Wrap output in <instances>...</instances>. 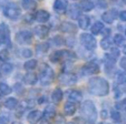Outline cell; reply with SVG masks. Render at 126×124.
<instances>
[{
    "label": "cell",
    "mask_w": 126,
    "mask_h": 124,
    "mask_svg": "<svg viewBox=\"0 0 126 124\" xmlns=\"http://www.w3.org/2000/svg\"><path fill=\"white\" fill-rule=\"evenodd\" d=\"M11 92H12V89L8 84H6L3 82L0 83V93L2 94V95H9Z\"/></svg>",
    "instance_id": "28"
},
{
    "label": "cell",
    "mask_w": 126,
    "mask_h": 124,
    "mask_svg": "<svg viewBox=\"0 0 126 124\" xmlns=\"http://www.w3.org/2000/svg\"><path fill=\"white\" fill-rule=\"evenodd\" d=\"M9 3V0H0V8H5Z\"/></svg>",
    "instance_id": "43"
},
{
    "label": "cell",
    "mask_w": 126,
    "mask_h": 124,
    "mask_svg": "<svg viewBox=\"0 0 126 124\" xmlns=\"http://www.w3.org/2000/svg\"><path fill=\"white\" fill-rule=\"evenodd\" d=\"M119 53H121V52H119V50L117 49V48H112L110 51L106 54V56L107 58H110V59H112V60H116V59L119 56Z\"/></svg>",
    "instance_id": "31"
},
{
    "label": "cell",
    "mask_w": 126,
    "mask_h": 124,
    "mask_svg": "<svg viewBox=\"0 0 126 124\" xmlns=\"http://www.w3.org/2000/svg\"><path fill=\"white\" fill-rule=\"evenodd\" d=\"M81 114H83V116L85 117L88 123H91V124L96 123L98 113H97L96 106L93 101L87 100L81 104Z\"/></svg>",
    "instance_id": "2"
},
{
    "label": "cell",
    "mask_w": 126,
    "mask_h": 124,
    "mask_svg": "<svg viewBox=\"0 0 126 124\" xmlns=\"http://www.w3.org/2000/svg\"><path fill=\"white\" fill-rule=\"evenodd\" d=\"M33 31H35V34L38 38L44 39V38H46L48 35V33H49V28H48L47 26H37L33 29Z\"/></svg>",
    "instance_id": "16"
},
{
    "label": "cell",
    "mask_w": 126,
    "mask_h": 124,
    "mask_svg": "<svg viewBox=\"0 0 126 124\" xmlns=\"http://www.w3.org/2000/svg\"><path fill=\"white\" fill-rule=\"evenodd\" d=\"M114 42H115V45H124V42H125V38H124V35L123 34H115V37H114Z\"/></svg>",
    "instance_id": "36"
},
{
    "label": "cell",
    "mask_w": 126,
    "mask_h": 124,
    "mask_svg": "<svg viewBox=\"0 0 126 124\" xmlns=\"http://www.w3.org/2000/svg\"><path fill=\"white\" fill-rule=\"evenodd\" d=\"M8 58H9V52H8L6 49L1 50V51H0V60L7 61Z\"/></svg>",
    "instance_id": "38"
},
{
    "label": "cell",
    "mask_w": 126,
    "mask_h": 124,
    "mask_svg": "<svg viewBox=\"0 0 126 124\" xmlns=\"http://www.w3.org/2000/svg\"><path fill=\"white\" fill-rule=\"evenodd\" d=\"M67 96H68V99L70 101H74V102H78V101H80L81 99V93L78 91V90H75V89H69L68 91L66 92Z\"/></svg>",
    "instance_id": "17"
},
{
    "label": "cell",
    "mask_w": 126,
    "mask_h": 124,
    "mask_svg": "<svg viewBox=\"0 0 126 124\" xmlns=\"http://www.w3.org/2000/svg\"><path fill=\"white\" fill-rule=\"evenodd\" d=\"M50 18V14L48 11L46 10H38V11L35 13V20L36 21L44 23V22H47Z\"/></svg>",
    "instance_id": "11"
},
{
    "label": "cell",
    "mask_w": 126,
    "mask_h": 124,
    "mask_svg": "<svg viewBox=\"0 0 126 124\" xmlns=\"http://www.w3.org/2000/svg\"><path fill=\"white\" fill-rule=\"evenodd\" d=\"M119 19L122 21H126V10H124V11H122L119 13Z\"/></svg>",
    "instance_id": "42"
},
{
    "label": "cell",
    "mask_w": 126,
    "mask_h": 124,
    "mask_svg": "<svg viewBox=\"0 0 126 124\" xmlns=\"http://www.w3.org/2000/svg\"><path fill=\"white\" fill-rule=\"evenodd\" d=\"M60 30L65 33H69V34H75L77 32V27L75 26L74 23L68 21H65L62 23V27H60Z\"/></svg>",
    "instance_id": "10"
},
{
    "label": "cell",
    "mask_w": 126,
    "mask_h": 124,
    "mask_svg": "<svg viewBox=\"0 0 126 124\" xmlns=\"http://www.w3.org/2000/svg\"><path fill=\"white\" fill-rule=\"evenodd\" d=\"M125 110H126V109H125Z\"/></svg>",
    "instance_id": "56"
},
{
    "label": "cell",
    "mask_w": 126,
    "mask_h": 124,
    "mask_svg": "<svg viewBox=\"0 0 126 124\" xmlns=\"http://www.w3.org/2000/svg\"><path fill=\"white\" fill-rule=\"evenodd\" d=\"M24 81H25V83H26V84L33 85V84H36V83H37L38 78H37V75H36L35 73L29 72V73H27V74L24 77Z\"/></svg>",
    "instance_id": "20"
},
{
    "label": "cell",
    "mask_w": 126,
    "mask_h": 124,
    "mask_svg": "<svg viewBox=\"0 0 126 124\" xmlns=\"http://www.w3.org/2000/svg\"><path fill=\"white\" fill-rule=\"evenodd\" d=\"M48 45L47 43H40V45H38L37 47H36V51L38 52L39 54H41V53H46L47 52V50H48Z\"/></svg>",
    "instance_id": "35"
},
{
    "label": "cell",
    "mask_w": 126,
    "mask_h": 124,
    "mask_svg": "<svg viewBox=\"0 0 126 124\" xmlns=\"http://www.w3.org/2000/svg\"><path fill=\"white\" fill-rule=\"evenodd\" d=\"M14 124H20V123H14Z\"/></svg>",
    "instance_id": "53"
},
{
    "label": "cell",
    "mask_w": 126,
    "mask_h": 124,
    "mask_svg": "<svg viewBox=\"0 0 126 124\" xmlns=\"http://www.w3.org/2000/svg\"><path fill=\"white\" fill-rule=\"evenodd\" d=\"M76 110H77V106H76V103L74 101H70L69 100L68 102L65 103L64 105V113L66 115H74L76 113Z\"/></svg>",
    "instance_id": "12"
},
{
    "label": "cell",
    "mask_w": 126,
    "mask_h": 124,
    "mask_svg": "<svg viewBox=\"0 0 126 124\" xmlns=\"http://www.w3.org/2000/svg\"><path fill=\"white\" fill-rule=\"evenodd\" d=\"M100 33H103V34H104L105 37H108V35L110 34V28L103 29V30H102V32H100Z\"/></svg>",
    "instance_id": "41"
},
{
    "label": "cell",
    "mask_w": 126,
    "mask_h": 124,
    "mask_svg": "<svg viewBox=\"0 0 126 124\" xmlns=\"http://www.w3.org/2000/svg\"><path fill=\"white\" fill-rule=\"evenodd\" d=\"M123 2H124V3H125V5H126V0H123Z\"/></svg>",
    "instance_id": "51"
},
{
    "label": "cell",
    "mask_w": 126,
    "mask_h": 124,
    "mask_svg": "<svg viewBox=\"0 0 126 124\" xmlns=\"http://www.w3.org/2000/svg\"><path fill=\"white\" fill-rule=\"evenodd\" d=\"M88 91L96 96H105L110 92V83L104 78H93L88 81Z\"/></svg>",
    "instance_id": "1"
},
{
    "label": "cell",
    "mask_w": 126,
    "mask_h": 124,
    "mask_svg": "<svg viewBox=\"0 0 126 124\" xmlns=\"http://www.w3.org/2000/svg\"><path fill=\"white\" fill-rule=\"evenodd\" d=\"M110 117H112V120L114 122H116V123H119V122L122 121L121 114H119V112H118V111H116V110H112V111H110Z\"/></svg>",
    "instance_id": "34"
},
{
    "label": "cell",
    "mask_w": 126,
    "mask_h": 124,
    "mask_svg": "<svg viewBox=\"0 0 126 124\" xmlns=\"http://www.w3.org/2000/svg\"><path fill=\"white\" fill-rule=\"evenodd\" d=\"M116 18H117V11L116 10H108V11L105 12V13L102 16V19L108 24L113 23Z\"/></svg>",
    "instance_id": "14"
},
{
    "label": "cell",
    "mask_w": 126,
    "mask_h": 124,
    "mask_svg": "<svg viewBox=\"0 0 126 124\" xmlns=\"http://www.w3.org/2000/svg\"><path fill=\"white\" fill-rule=\"evenodd\" d=\"M80 43L85 49H87L88 51H94L97 47V41L94 38L93 34H89V33H83L80 34Z\"/></svg>",
    "instance_id": "4"
},
{
    "label": "cell",
    "mask_w": 126,
    "mask_h": 124,
    "mask_svg": "<svg viewBox=\"0 0 126 124\" xmlns=\"http://www.w3.org/2000/svg\"><path fill=\"white\" fill-rule=\"evenodd\" d=\"M116 82L118 84H124L126 83V71L123 70V71H119L116 75Z\"/></svg>",
    "instance_id": "30"
},
{
    "label": "cell",
    "mask_w": 126,
    "mask_h": 124,
    "mask_svg": "<svg viewBox=\"0 0 126 124\" xmlns=\"http://www.w3.org/2000/svg\"><path fill=\"white\" fill-rule=\"evenodd\" d=\"M64 93H63L62 89L60 88H57V89H55L54 91L51 92V100L52 102H55V103H59L60 101L63 100V98H64Z\"/></svg>",
    "instance_id": "21"
},
{
    "label": "cell",
    "mask_w": 126,
    "mask_h": 124,
    "mask_svg": "<svg viewBox=\"0 0 126 124\" xmlns=\"http://www.w3.org/2000/svg\"><path fill=\"white\" fill-rule=\"evenodd\" d=\"M3 13L7 18L11 19V20H17V19L20 17L21 11H20V8L16 5V3H8L5 8H3Z\"/></svg>",
    "instance_id": "5"
},
{
    "label": "cell",
    "mask_w": 126,
    "mask_h": 124,
    "mask_svg": "<svg viewBox=\"0 0 126 124\" xmlns=\"http://www.w3.org/2000/svg\"><path fill=\"white\" fill-rule=\"evenodd\" d=\"M32 56V51H31L30 49H22L21 50V56L25 59L27 58H30V56Z\"/></svg>",
    "instance_id": "37"
},
{
    "label": "cell",
    "mask_w": 126,
    "mask_h": 124,
    "mask_svg": "<svg viewBox=\"0 0 126 124\" xmlns=\"http://www.w3.org/2000/svg\"><path fill=\"white\" fill-rule=\"evenodd\" d=\"M125 34H126V30H125Z\"/></svg>",
    "instance_id": "54"
},
{
    "label": "cell",
    "mask_w": 126,
    "mask_h": 124,
    "mask_svg": "<svg viewBox=\"0 0 126 124\" xmlns=\"http://www.w3.org/2000/svg\"><path fill=\"white\" fill-rule=\"evenodd\" d=\"M37 67V61L36 60H28V61H26L25 62V64H24V68L26 69V70H33V69Z\"/></svg>",
    "instance_id": "33"
},
{
    "label": "cell",
    "mask_w": 126,
    "mask_h": 124,
    "mask_svg": "<svg viewBox=\"0 0 126 124\" xmlns=\"http://www.w3.org/2000/svg\"><path fill=\"white\" fill-rule=\"evenodd\" d=\"M40 82L43 85H49L54 82V79H55V72L50 68L48 64L44 63L41 66L40 69Z\"/></svg>",
    "instance_id": "3"
},
{
    "label": "cell",
    "mask_w": 126,
    "mask_h": 124,
    "mask_svg": "<svg viewBox=\"0 0 126 124\" xmlns=\"http://www.w3.org/2000/svg\"><path fill=\"white\" fill-rule=\"evenodd\" d=\"M103 29H104V24H103L100 21H97V22H95V23L92 26L91 31H92L93 34H98V33L102 32Z\"/></svg>",
    "instance_id": "27"
},
{
    "label": "cell",
    "mask_w": 126,
    "mask_h": 124,
    "mask_svg": "<svg viewBox=\"0 0 126 124\" xmlns=\"http://www.w3.org/2000/svg\"><path fill=\"white\" fill-rule=\"evenodd\" d=\"M21 6L26 10H33L37 7L35 0H21Z\"/></svg>",
    "instance_id": "25"
},
{
    "label": "cell",
    "mask_w": 126,
    "mask_h": 124,
    "mask_svg": "<svg viewBox=\"0 0 126 124\" xmlns=\"http://www.w3.org/2000/svg\"><path fill=\"white\" fill-rule=\"evenodd\" d=\"M68 8V2L67 0H55L54 2V9L55 11H57L58 13H63L65 12Z\"/></svg>",
    "instance_id": "13"
},
{
    "label": "cell",
    "mask_w": 126,
    "mask_h": 124,
    "mask_svg": "<svg viewBox=\"0 0 126 124\" xmlns=\"http://www.w3.org/2000/svg\"><path fill=\"white\" fill-rule=\"evenodd\" d=\"M44 101H45V102H46V101H47V99H46V98H41L40 100H39V103H43Z\"/></svg>",
    "instance_id": "47"
},
{
    "label": "cell",
    "mask_w": 126,
    "mask_h": 124,
    "mask_svg": "<svg viewBox=\"0 0 126 124\" xmlns=\"http://www.w3.org/2000/svg\"><path fill=\"white\" fill-rule=\"evenodd\" d=\"M40 124H50V123H49V122H48V120H44V121L41 122Z\"/></svg>",
    "instance_id": "48"
},
{
    "label": "cell",
    "mask_w": 126,
    "mask_h": 124,
    "mask_svg": "<svg viewBox=\"0 0 126 124\" xmlns=\"http://www.w3.org/2000/svg\"><path fill=\"white\" fill-rule=\"evenodd\" d=\"M0 124H8V119L3 116H0Z\"/></svg>",
    "instance_id": "45"
},
{
    "label": "cell",
    "mask_w": 126,
    "mask_h": 124,
    "mask_svg": "<svg viewBox=\"0 0 126 124\" xmlns=\"http://www.w3.org/2000/svg\"><path fill=\"white\" fill-rule=\"evenodd\" d=\"M78 24L81 29H88L91 26V18L88 16H80V18H78Z\"/></svg>",
    "instance_id": "22"
},
{
    "label": "cell",
    "mask_w": 126,
    "mask_h": 124,
    "mask_svg": "<svg viewBox=\"0 0 126 124\" xmlns=\"http://www.w3.org/2000/svg\"><path fill=\"white\" fill-rule=\"evenodd\" d=\"M123 90L126 92V83H124V88H123Z\"/></svg>",
    "instance_id": "49"
},
{
    "label": "cell",
    "mask_w": 126,
    "mask_h": 124,
    "mask_svg": "<svg viewBox=\"0 0 126 124\" xmlns=\"http://www.w3.org/2000/svg\"><path fill=\"white\" fill-rule=\"evenodd\" d=\"M81 73L84 75H93V74H96V73L99 72V66H98L96 62L94 61H91L86 63L85 66L81 68Z\"/></svg>",
    "instance_id": "7"
},
{
    "label": "cell",
    "mask_w": 126,
    "mask_h": 124,
    "mask_svg": "<svg viewBox=\"0 0 126 124\" xmlns=\"http://www.w3.org/2000/svg\"><path fill=\"white\" fill-rule=\"evenodd\" d=\"M18 104H19V102H18V100L15 98H9L6 100L5 102V106L8 109V110H15V109L18 108Z\"/></svg>",
    "instance_id": "23"
},
{
    "label": "cell",
    "mask_w": 126,
    "mask_h": 124,
    "mask_svg": "<svg viewBox=\"0 0 126 124\" xmlns=\"http://www.w3.org/2000/svg\"><path fill=\"white\" fill-rule=\"evenodd\" d=\"M79 8H80L83 11H91V10L94 9L95 5L92 0H80V2H79Z\"/></svg>",
    "instance_id": "18"
},
{
    "label": "cell",
    "mask_w": 126,
    "mask_h": 124,
    "mask_svg": "<svg viewBox=\"0 0 126 124\" xmlns=\"http://www.w3.org/2000/svg\"><path fill=\"white\" fill-rule=\"evenodd\" d=\"M63 59H64V56H63V50L54 52V53L50 56V61H51V62H59Z\"/></svg>",
    "instance_id": "29"
},
{
    "label": "cell",
    "mask_w": 126,
    "mask_h": 124,
    "mask_svg": "<svg viewBox=\"0 0 126 124\" xmlns=\"http://www.w3.org/2000/svg\"><path fill=\"white\" fill-rule=\"evenodd\" d=\"M0 41L2 45H9L10 43V31L6 23L0 24Z\"/></svg>",
    "instance_id": "9"
},
{
    "label": "cell",
    "mask_w": 126,
    "mask_h": 124,
    "mask_svg": "<svg viewBox=\"0 0 126 124\" xmlns=\"http://www.w3.org/2000/svg\"><path fill=\"white\" fill-rule=\"evenodd\" d=\"M59 82L62 84L67 85V87H70V85L76 84L77 82V77L73 73H64L59 77Z\"/></svg>",
    "instance_id": "8"
},
{
    "label": "cell",
    "mask_w": 126,
    "mask_h": 124,
    "mask_svg": "<svg viewBox=\"0 0 126 124\" xmlns=\"http://www.w3.org/2000/svg\"><path fill=\"white\" fill-rule=\"evenodd\" d=\"M14 70V67H12L11 63H8V62H5V63L1 66V71H2L3 74H10Z\"/></svg>",
    "instance_id": "32"
},
{
    "label": "cell",
    "mask_w": 126,
    "mask_h": 124,
    "mask_svg": "<svg viewBox=\"0 0 126 124\" xmlns=\"http://www.w3.org/2000/svg\"><path fill=\"white\" fill-rule=\"evenodd\" d=\"M100 47L104 50H108L112 48V39L110 38V35L103 38V39L100 40Z\"/></svg>",
    "instance_id": "26"
},
{
    "label": "cell",
    "mask_w": 126,
    "mask_h": 124,
    "mask_svg": "<svg viewBox=\"0 0 126 124\" xmlns=\"http://www.w3.org/2000/svg\"><path fill=\"white\" fill-rule=\"evenodd\" d=\"M79 6L77 5H73L70 7V10L68 12V16L71 19H78V17H80V8H78Z\"/></svg>",
    "instance_id": "24"
},
{
    "label": "cell",
    "mask_w": 126,
    "mask_h": 124,
    "mask_svg": "<svg viewBox=\"0 0 126 124\" xmlns=\"http://www.w3.org/2000/svg\"><path fill=\"white\" fill-rule=\"evenodd\" d=\"M123 51H124V53H125V56H126V45L124 47V50H123Z\"/></svg>",
    "instance_id": "50"
},
{
    "label": "cell",
    "mask_w": 126,
    "mask_h": 124,
    "mask_svg": "<svg viewBox=\"0 0 126 124\" xmlns=\"http://www.w3.org/2000/svg\"><path fill=\"white\" fill-rule=\"evenodd\" d=\"M41 119V112L38 110H33L28 113L27 115V121L30 124H36L38 123V121Z\"/></svg>",
    "instance_id": "15"
},
{
    "label": "cell",
    "mask_w": 126,
    "mask_h": 124,
    "mask_svg": "<svg viewBox=\"0 0 126 124\" xmlns=\"http://www.w3.org/2000/svg\"><path fill=\"white\" fill-rule=\"evenodd\" d=\"M16 41L18 45H30L32 42V33L28 30H21L16 34Z\"/></svg>",
    "instance_id": "6"
},
{
    "label": "cell",
    "mask_w": 126,
    "mask_h": 124,
    "mask_svg": "<svg viewBox=\"0 0 126 124\" xmlns=\"http://www.w3.org/2000/svg\"><path fill=\"white\" fill-rule=\"evenodd\" d=\"M51 41H55V45H63V42H64V40L62 39V38L60 37H55L54 38V39L51 40Z\"/></svg>",
    "instance_id": "39"
},
{
    "label": "cell",
    "mask_w": 126,
    "mask_h": 124,
    "mask_svg": "<svg viewBox=\"0 0 126 124\" xmlns=\"http://www.w3.org/2000/svg\"><path fill=\"white\" fill-rule=\"evenodd\" d=\"M106 116H107V115H106V111H103V112H102V117H103V119H105Z\"/></svg>",
    "instance_id": "46"
},
{
    "label": "cell",
    "mask_w": 126,
    "mask_h": 124,
    "mask_svg": "<svg viewBox=\"0 0 126 124\" xmlns=\"http://www.w3.org/2000/svg\"><path fill=\"white\" fill-rule=\"evenodd\" d=\"M57 124H65V119L63 117V115H59L57 117Z\"/></svg>",
    "instance_id": "44"
},
{
    "label": "cell",
    "mask_w": 126,
    "mask_h": 124,
    "mask_svg": "<svg viewBox=\"0 0 126 124\" xmlns=\"http://www.w3.org/2000/svg\"><path fill=\"white\" fill-rule=\"evenodd\" d=\"M119 67H121L123 70L126 71V56L121 59V61H119Z\"/></svg>",
    "instance_id": "40"
},
{
    "label": "cell",
    "mask_w": 126,
    "mask_h": 124,
    "mask_svg": "<svg viewBox=\"0 0 126 124\" xmlns=\"http://www.w3.org/2000/svg\"><path fill=\"white\" fill-rule=\"evenodd\" d=\"M105 124H107V123H105Z\"/></svg>",
    "instance_id": "55"
},
{
    "label": "cell",
    "mask_w": 126,
    "mask_h": 124,
    "mask_svg": "<svg viewBox=\"0 0 126 124\" xmlns=\"http://www.w3.org/2000/svg\"><path fill=\"white\" fill-rule=\"evenodd\" d=\"M55 115H56V109H55V106H54V105L46 106L45 111H44V116H45L46 120H48V121H49V120L54 119V117H55Z\"/></svg>",
    "instance_id": "19"
},
{
    "label": "cell",
    "mask_w": 126,
    "mask_h": 124,
    "mask_svg": "<svg viewBox=\"0 0 126 124\" xmlns=\"http://www.w3.org/2000/svg\"><path fill=\"white\" fill-rule=\"evenodd\" d=\"M68 124H75V123H73V122H70V123H68Z\"/></svg>",
    "instance_id": "52"
}]
</instances>
